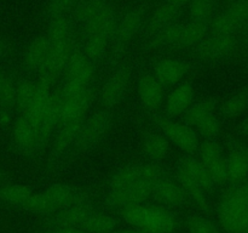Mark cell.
<instances>
[{
	"instance_id": "e575fe53",
	"label": "cell",
	"mask_w": 248,
	"mask_h": 233,
	"mask_svg": "<svg viewBox=\"0 0 248 233\" xmlns=\"http://www.w3.org/2000/svg\"><path fill=\"white\" fill-rule=\"evenodd\" d=\"M78 0H50L48 14L55 17H62L77 5Z\"/></svg>"
},
{
	"instance_id": "ffe728a7",
	"label": "cell",
	"mask_w": 248,
	"mask_h": 233,
	"mask_svg": "<svg viewBox=\"0 0 248 233\" xmlns=\"http://www.w3.org/2000/svg\"><path fill=\"white\" fill-rule=\"evenodd\" d=\"M44 194L48 199L55 211L82 203L79 192L65 184H52L44 191Z\"/></svg>"
},
{
	"instance_id": "d6986e66",
	"label": "cell",
	"mask_w": 248,
	"mask_h": 233,
	"mask_svg": "<svg viewBox=\"0 0 248 233\" xmlns=\"http://www.w3.org/2000/svg\"><path fill=\"white\" fill-rule=\"evenodd\" d=\"M143 15L140 10H132L124 16L120 23L116 24L114 31V39H115V50L120 51L126 44L132 40L133 36L137 34L142 26Z\"/></svg>"
},
{
	"instance_id": "e0dca14e",
	"label": "cell",
	"mask_w": 248,
	"mask_h": 233,
	"mask_svg": "<svg viewBox=\"0 0 248 233\" xmlns=\"http://www.w3.org/2000/svg\"><path fill=\"white\" fill-rule=\"evenodd\" d=\"M51 49V41L47 35H41L34 39L26 48L22 55V65L24 69L29 72H40L48 57Z\"/></svg>"
},
{
	"instance_id": "ba28073f",
	"label": "cell",
	"mask_w": 248,
	"mask_h": 233,
	"mask_svg": "<svg viewBox=\"0 0 248 233\" xmlns=\"http://www.w3.org/2000/svg\"><path fill=\"white\" fill-rule=\"evenodd\" d=\"M64 83L78 86H92L96 77V65L87 57L84 51H75L70 56L63 72Z\"/></svg>"
},
{
	"instance_id": "2e32d148",
	"label": "cell",
	"mask_w": 248,
	"mask_h": 233,
	"mask_svg": "<svg viewBox=\"0 0 248 233\" xmlns=\"http://www.w3.org/2000/svg\"><path fill=\"white\" fill-rule=\"evenodd\" d=\"M194 97L195 90L190 82H182L176 85L165 100V111L169 118L183 116L194 103Z\"/></svg>"
},
{
	"instance_id": "8fae6325",
	"label": "cell",
	"mask_w": 248,
	"mask_h": 233,
	"mask_svg": "<svg viewBox=\"0 0 248 233\" xmlns=\"http://www.w3.org/2000/svg\"><path fill=\"white\" fill-rule=\"evenodd\" d=\"M177 179L191 182L205 192H210L215 186L201 160L193 154H188L179 159L177 164Z\"/></svg>"
},
{
	"instance_id": "74e56055",
	"label": "cell",
	"mask_w": 248,
	"mask_h": 233,
	"mask_svg": "<svg viewBox=\"0 0 248 233\" xmlns=\"http://www.w3.org/2000/svg\"><path fill=\"white\" fill-rule=\"evenodd\" d=\"M45 233H86L84 230L79 227H67V226H60L58 228L52 231H48Z\"/></svg>"
},
{
	"instance_id": "9c48e42d",
	"label": "cell",
	"mask_w": 248,
	"mask_h": 233,
	"mask_svg": "<svg viewBox=\"0 0 248 233\" xmlns=\"http://www.w3.org/2000/svg\"><path fill=\"white\" fill-rule=\"evenodd\" d=\"M12 145L21 154L31 157L43 150L34 126L24 116L15 118L11 129Z\"/></svg>"
},
{
	"instance_id": "b9f144b4",
	"label": "cell",
	"mask_w": 248,
	"mask_h": 233,
	"mask_svg": "<svg viewBox=\"0 0 248 233\" xmlns=\"http://www.w3.org/2000/svg\"><path fill=\"white\" fill-rule=\"evenodd\" d=\"M242 233H248V225L246 226V228H245V231Z\"/></svg>"
},
{
	"instance_id": "60d3db41",
	"label": "cell",
	"mask_w": 248,
	"mask_h": 233,
	"mask_svg": "<svg viewBox=\"0 0 248 233\" xmlns=\"http://www.w3.org/2000/svg\"><path fill=\"white\" fill-rule=\"evenodd\" d=\"M114 233H136V232H131V231H120V232H114Z\"/></svg>"
},
{
	"instance_id": "836d02e7",
	"label": "cell",
	"mask_w": 248,
	"mask_h": 233,
	"mask_svg": "<svg viewBox=\"0 0 248 233\" xmlns=\"http://www.w3.org/2000/svg\"><path fill=\"white\" fill-rule=\"evenodd\" d=\"M216 0H190V14L193 21L205 22V19L212 14Z\"/></svg>"
},
{
	"instance_id": "6da1fadb",
	"label": "cell",
	"mask_w": 248,
	"mask_h": 233,
	"mask_svg": "<svg viewBox=\"0 0 248 233\" xmlns=\"http://www.w3.org/2000/svg\"><path fill=\"white\" fill-rule=\"evenodd\" d=\"M120 211L124 220L140 233H172L178 225L176 215L160 206L138 204Z\"/></svg>"
},
{
	"instance_id": "ab89813d",
	"label": "cell",
	"mask_w": 248,
	"mask_h": 233,
	"mask_svg": "<svg viewBox=\"0 0 248 233\" xmlns=\"http://www.w3.org/2000/svg\"><path fill=\"white\" fill-rule=\"evenodd\" d=\"M241 130L244 135H246L248 137V116L242 121V125H241Z\"/></svg>"
},
{
	"instance_id": "cb8c5ba5",
	"label": "cell",
	"mask_w": 248,
	"mask_h": 233,
	"mask_svg": "<svg viewBox=\"0 0 248 233\" xmlns=\"http://www.w3.org/2000/svg\"><path fill=\"white\" fill-rule=\"evenodd\" d=\"M115 226V220L110 215L91 210L80 228L86 233H110L113 232Z\"/></svg>"
},
{
	"instance_id": "ac0fdd59",
	"label": "cell",
	"mask_w": 248,
	"mask_h": 233,
	"mask_svg": "<svg viewBox=\"0 0 248 233\" xmlns=\"http://www.w3.org/2000/svg\"><path fill=\"white\" fill-rule=\"evenodd\" d=\"M153 196L162 204L171 206L183 205L186 200V194L178 180L164 176L156 182L153 189Z\"/></svg>"
},
{
	"instance_id": "30bf717a",
	"label": "cell",
	"mask_w": 248,
	"mask_h": 233,
	"mask_svg": "<svg viewBox=\"0 0 248 233\" xmlns=\"http://www.w3.org/2000/svg\"><path fill=\"white\" fill-rule=\"evenodd\" d=\"M199 159L206 167L215 184L227 182L225 171V157L223 155L219 145L213 140H206L199 146Z\"/></svg>"
},
{
	"instance_id": "8992f818",
	"label": "cell",
	"mask_w": 248,
	"mask_h": 233,
	"mask_svg": "<svg viewBox=\"0 0 248 233\" xmlns=\"http://www.w3.org/2000/svg\"><path fill=\"white\" fill-rule=\"evenodd\" d=\"M157 123L167 140L177 146L179 150L188 154H194L199 150V146H200L199 135L190 125L174 120L173 118H169V116L160 118Z\"/></svg>"
},
{
	"instance_id": "d590c367",
	"label": "cell",
	"mask_w": 248,
	"mask_h": 233,
	"mask_svg": "<svg viewBox=\"0 0 248 233\" xmlns=\"http://www.w3.org/2000/svg\"><path fill=\"white\" fill-rule=\"evenodd\" d=\"M14 111L5 107H0V129L10 130L14 123Z\"/></svg>"
},
{
	"instance_id": "4dcf8cb0",
	"label": "cell",
	"mask_w": 248,
	"mask_h": 233,
	"mask_svg": "<svg viewBox=\"0 0 248 233\" xmlns=\"http://www.w3.org/2000/svg\"><path fill=\"white\" fill-rule=\"evenodd\" d=\"M47 38L51 41H63L72 39V27L64 16L52 18L47 31Z\"/></svg>"
},
{
	"instance_id": "7a4b0ae2",
	"label": "cell",
	"mask_w": 248,
	"mask_h": 233,
	"mask_svg": "<svg viewBox=\"0 0 248 233\" xmlns=\"http://www.w3.org/2000/svg\"><path fill=\"white\" fill-rule=\"evenodd\" d=\"M218 218L227 232H244L248 225V186L234 187L222 197Z\"/></svg>"
},
{
	"instance_id": "f1b7e54d",
	"label": "cell",
	"mask_w": 248,
	"mask_h": 233,
	"mask_svg": "<svg viewBox=\"0 0 248 233\" xmlns=\"http://www.w3.org/2000/svg\"><path fill=\"white\" fill-rule=\"evenodd\" d=\"M110 39L104 38V36L98 35H87L86 41L84 45V53L94 63L97 65L103 60L106 56L107 49Z\"/></svg>"
},
{
	"instance_id": "8d00e7d4",
	"label": "cell",
	"mask_w": 248,
	"mask_h": 233,
	"mask_svg": "<svg viewBox=\"0 0 248 233\" xmlns=\"http://www.w3.org/2000/svg\"><path fill=\"white\" fill-rule=\"evenodd\" d=\"M10 52H11V46L9 41L4 36L0 35V61L5 60L10 55Z\"/></svg>"
},
{
	"instance_id": "277c9868",
	"label": "cell",
	"mask_w": 248,
	"mask_h": 233,
	"mask_svg": "<svg viewBox=\"0 0 248 233\" xmlns=\"http://www.w3.org/2000/svg\"><path fill=\"white\" fill-rule=\"evenodd\" d=\"M164 175V169L157 163L127 165L113 175L109 188H123L140 184L154 187Z\"/></svg>"
},
{
	"instance_id": "603a6c76",
	"label": "cell",
	"mask_w": 248,
	"mask_h": 233,
	"mask_svg": "<svg viewBox=\"0 0 248 233\" xmlns=\"http://www.w3.org/2000/svg\"><path fill=\"white\" fill-rule=\"evenodd\" d=\"M230 48H232L230 39L223 34H219L216 38L201 43L196 50V53L201 60H216L229 52Z\"/></svg>"
},
{
	"instance_id": "7bdbcfd3",
	"label": "cell",
	"mask_w": 248,
	"mask_h": 233,
	"mask_svg": "<svg viewBox=\"0 0 248 233\" xmlns=\"http://www.w3.org/2000/svg\"><path fill=\"white\" fill-rule=\"evenodd\" d=\"M2 176H4V174H2V172H1V171H0V180H1V179H2Z\"/></svg>"
},
{
	"instance_id": "d6a6232c",
	"label": "cell",
	"mask_w": 248,
	"mask_h": 233,
	"mask_svg": "<svg viewBox=\"0 0 248 233\" xmlns=\"http://www.w3.org/2000/svg\"><path fill=\"white\" fill-rule=\"evenodd\" d=\"M189 233H219L217 226L208 218L200 215H193L186 221Z\"/></svg>"
},
{
	"instance_id": "d4e9b609",
	"label": "cell",
	"mask_w": 248,
	"mask_h": 233,
	"mask_svg": "<svg viewBox=\"0 0 248 233\" xmlns=\"http://www.w3.org/2000/svg\"><path fill=\"white\" fill-rule=\"evenodd\" d=\"M56 221L60 226H67V227H79L86 216L91 213V209L85 204L79 203L75 205L69 206V208L62 209V210L56 211Z\"/></svg>"
},
{
	"instance_id": "1f68e13d",
	"label": "cell",
	"mask_w": 248,
	"mask_h": 233,
	"mask_svg": "<svg viewBox=\"0 0 248 233\" xmlns=\"http://www.w3.org/2000/svg\"><path fill=\"white\" fill-rule=\"evenodd\" d=\"M109 5L103 0H87L78 9V17L84 24L96 18Z\"/></svg>"
},
{
	"instance_id": "4316f807",
	"label": "cell",
	"mask_w": 248,
	"mask_h": 233,
	"mask_svg": "<svg viewBox=\"0 0 248 233\" xmlns=\"http://www.w3.org/2000/svg\"><path fill=\"white\" fill-rule=\"evenodd\" d=\"M16 104V79L9 72L0 68V107L14 111Z\"/></svg>"
},
{
	"instance_id": "83f0119b",
	"label": "cell",
	"mask_w": 248,
	"mask_h": 233,
	"mask_svg": "<svg viewBox=\"0 0 248 233\" xmlns=\"http://www.w3.org/2000/svg\"><path fill=\"white\" fill-rule=\"evenodd\" d=\"M177 14H178V9L172 6L169 2H162L156 10H155L154 15L150 21V28L155 33L164 31L167 27L172 26L173 21L176 19Z\"/></svg>"
},
{
	"instance_id": "44dd1931",
	"label": "cell",
	"mask_w": 248,
	"mask_h": 233,
	"mask_svg": "<svg viewBox=\"0 0 248 233\" xmlns=\"http://www.w3.org/2000/svg\"><path fill=\"white\" fill-rule=\"evenodd\" d=\"M227 182L240 183L248 176V150H234L225 158Z\"/></svg>"
},
{
	"instance_id": "5bb4252c",
	"label": "cell",
	"mask_w": 248,
	"mask_h": 233,
	"mask_svg": "<svg viewBox=\"0 0 248 233\" xmlns=\"http://www.w3.org/2000/svg\"><path fill=\"white\" fill-rule=\"evenodd\" d=\"M188 63L178 58L165 57L156 61L153 68V74L164 86H176L184 82L189 73Z\"/></svg>"
},
{
	"instance_id": "4fadbf2b",
	"label": "cell",
	"mask_w": 248,
	"mask_h": 233,
	"mask_svg": "<svg viewBox=\"0 0 248 233\" xmlns=\"http://www.w3.org/2000/svg\"><path fill=\"white\" fill-rule=\"evenodd\" d=\"M137 94L142 106L149 112H156L165 99V86L153 73H144L138 78Z\"/></svg>"
},
{
	"instance_id": "7c38bea8",
	"label": "cell",
	"mask_w": 248,
	"mask_h": 233,
	"mask_svg": "<svg viewBox=\"0 0 248 233\" xmlns=\"http://www.w3.org/2000/svg\"><path fill=\"white\" fill-rule=\"evenodd\" d=\"M84 120L69 121V123H64L58 126V129L56 130L55 135L52 137L50 162L56 164L61 158L67 155L72 150Z\"/></svg>"
},
{
	"instance_id": "7402d4cb",
	"label": "cell",
	"mask_w": 248,
	"mask_h": 233,
	"mask_svg": "<svg viewBox=\"0 0 248 233\" xmlns=\"http://www.w3.org/2000/svg\"><path fill=\"white\" fill-rule=\"evenodd\" d=\"M171 142L164 133H150L143 141V152L153 163H160L166 159L171 148Z\"/></svg>"
},
{
	"instance_id": "f546056e",
	"label": "cell",
	"mask_w": 248,
	"mask_h": 233,
	"mask_svg": "<svg viewBox=\"0 0 248 233\" xmlns=\"http://www.w3.org/2000/svg\"><path fill=\"white\" fill-rule=\"evenodd\" d=\"M248 107V90L237 92L230 96L224 102L222 107V112L227 118H235L244 113Z\"/></svg>"
},
{
	"instance_id": "3957f363",
	"label": "cell",
	"mask_w": 248,
	"mask_h": 233,
	"mask_svg": "<svg viewBox=\"0 0 248 233\" xmlns=\"http://www.w3.org/2000/svg\"><path fill=\"white\" fill-rule=\"evenodd\" d=\"M113 116L111 111L104 108L98 109L91 116H86L73 146L72 152L80 154L101 143L110 131Z\"/></svg>"
},
{
	"instance_id": "f35d334b",
	"label": "cell",
	"mask_w": 248,
	"mask_h": 233,
	"mask_svg": "<svg viewBox=\"0 0 248 233\" xmlns=\"http://www.w3.org/2000/svg\"><path fill=\"white\" fill-rule=\"evenodd\" d=\"M165 1L169 2V4H171L172 6L179 9V7H182V6H184V5L189 4V2H190V0H165Z\"/></svg>"
},
{
	"instance_id": "9a60e30c",
	"label": "cell",
	"mask_w": 248,
	"mask_h": 233,
	"mask_svg": "<svg viewBox=\"0 0 248 233\" xmlns=\"http://www.w3.org/2000/svg\"><path fill=\"white\" fill-rule=\"evenodd\" d=\"M154 187L147 184L123 187V188H109L108 203L118 209L144 204L153 196Z\"/></svg>"
},
{
	"instance_id": "5b68a950",
	"label": "cell",
	"mask_w": 248,
	"mask_h": 233,
	"mask_svg": "<svg viewBox=\"0 0 248 233\" xmlns=\"http://www.w3.org/2000/svg\"><path fill=\"white\" fill-rule=\"evenodd\" d=\"M184 120L207 140H213L220 131V121L216 113L215 103L210 100L191 104L184 113Z\"/></svg>"
},
{
	"instance_id": "484cf974",
	"label": "cell",
	"mask_w": 248,
	"mask_h": 233,
	"mask_svg": "<svg viewBox=\"0 0 248 233\" xmlns=\"http://www.w3.org/2000/svg\"><path fill=\"white\" fill-rule=\"evenodd\" d=\"M33 191L23 184H2L0 186V201L9 205L24 208Z\"/></svg>"
},
{
	"instance_id": "52a82bcc",
	"label": "cell",
	"mask_w": 248,
	"mask_h": 233,
	"mask_svg": "<svg viewBox=\"0 0 248 233\" xmlns=\"http://www.w3.org/2000/svg\"><path fill=\"white\" fill-rule=\"evenodd\" d=\"M131 74L132 73L128 66H121L109 75L99 94L101 104L104 109L111 111L123 102L130 87Z\"/></svg>"
}]
</instances>
